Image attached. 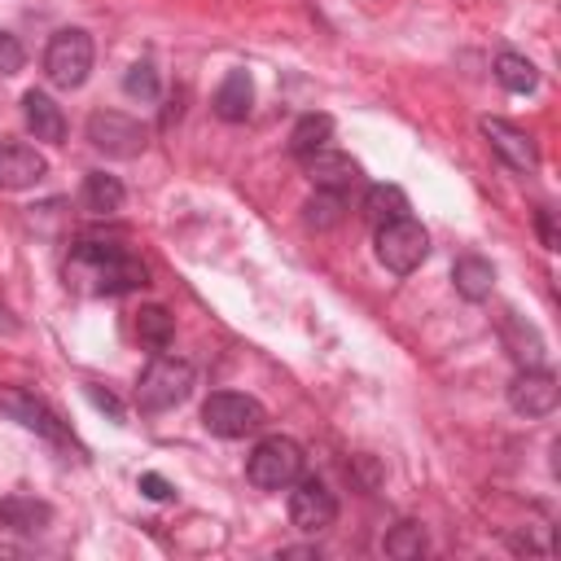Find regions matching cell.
Here are the masks:
<instances>
[{
    "instance_id": "d4e9b609",
    "label": "cell",
    "mask_w": 561,
    "mask_h": 561,
    "mask_svg": "<svg viewBox=\"0 0 561 561\" xmlns=\"http://www.w3.org/2000/svg\"><path fill=\"white\" fill-rule=\"evenodd\" d=\"M381 548H386V557L412 561V557H421V552H425V530H421L416 522H399V526L381 539Z\"/></svg>"
},
{
    "instance_id": "5b68a950",
    "label": "cell",
    "mask_w": 561,
    "mask_h": 561,
    "mask_svg": "<svg viewBox=\"0 0 561 561\" xmlns=\"http://www.w3.org/2000/svg\"><path fill=\"white\" fill-rule=\"evenodd\" d=\"M92 57H96L92 53V35L79 31V26H66L44 48V75H48L53 88H66V92L70 88H83V79L92 70Z\"/></svg>"
},
{
    "instance_id": "4dcf8cb0",
    "label": "cell",
    "mask_w": 561,
    "mask_h": 561,
    "mask_svg": "<svg viewBox=\"0 0 561 561\" xmlns=\"http://www.w3.org/2000/svg\"><path fill=\"white\" fill-rule=\"evenodd\" d=\"M280 557H320L316 548H280Z\"/></svg>"
},
{
    "instance_id": "277c9868",
    "label": "cell",
    "mask_w": 561,
    "mask_h": 561,
    "mask_svg": "<svg viewBox=\"0 0 561 561\" xmlns=\"http://www.w3.org/2000/svg\"><path fill=\"white\" fill-rule=\"evenodd\" d=\"M202 425L215 434V438H250L267 425V412L259 399L241 394V390H215L206 403H202Z\"/></svg>"
},
{
    "instance_id": "f546056e",
    "label": "cell",
    "mask_w": 561,
    "mask_h": 561,
    "mask_svg": "<svg viewBox=\"0 0 561 561\" xmlns=\"http://www.w3.org/2000/svg\"><path fill=\"white\" fill-rule=\"evenodd\" d=\"M535 228H539L543 250H557V245H561V241H557V224H552V210H548V206H539V210H535Z\"/></svg>"
},
{
    "instance_id": "ac0fdd59",
    "label": "cell",
    "mask_w": 561,
    "mask_h": 561,
    "mask_svg": "<svg viewBox=\"0 0 561 561\" xmlns=\"http://www.w3.org/2000/svg\"><path fill=\"white\" fill-rule=\"evenodd\" d=\"M451 285H456L460 298L482 302V298L491 294V285H495V267H491L482 254H465V259H456V267H451Z\"/></svg>"
},
{
    "instance_id": "30bf717a",
    "label": "cell",
    "mask_w": 561,
    "mask_h": 561,
    "mask_svg": "<svg viewBox=\"0 0 561 561\" xmlns=\"http://www.w3.org/2000/svg\"><path fill=\"white\" fill-rule=\"evenodd\" d=\"M557 399H561V386H557V377L543 368V364H535V368H522L513 381H508V408L517 412V416H548L552 408H557Z\"/></svg>"
},
{
    "instance_id": "83f0119b",
    "label": "cell",
    "mask_w": 561,
    "mask_h": 561,
    "mask_svg": "<svg viewBox=\"0 0 561 561\" xmlns=\"http://www.w3.org/2000/svg\"><path fill=\"white\" fill-rule=\"evenodd\" d=\"M140 495H145V500L167 504V500H175V486H171L162 473H140Z\"/></svg>"
},
{
    "instance_id": "ffe728a7",
    "label": "cell",
    "mask_w": 561,
    "mask_h": 561,
    "mask_svg": "<svg viewBox=\"0 0 561 561\" xmlns=\"http://www.w3.org/2000/svg\"><path fill=\"white\" fill-rule=\"evenodd\" d=\"M136 337H140V346H149V351H167L171 337H175V316H171L167 307H158V302L140 307V311H136Z\"/></svg>"
},
{
    "instance_id": "f1b7e54d",
    "label": "cell",
    "mask_w": 561,
    "mask_h": 561,
    "mask_svg": "<svg viewBox=\"0 0 561 561\" xmlns=\"http://www.w3.org/2000/svg\"><path fill=\"white\" fill-rule=\"evenodd\" d=\"M83 394L92 399V408L110 412V421H118V425H123V403H118V399H114L110 390H101V386H92V381H88V386H83Z\"/></svg>"
},
{
    "instance_id": "52a82bcc",
    "label": "cell",
    "mask_w": 561,
    "mask_h": 561,
    "mask_svg": "<svg viewBox=\"0 0 561 561\" xmlns=\"http://www.w3.org/2000/svg\"><path fill=\"white\" fill-rule=\"evenodd\" d=\"M88 140H92V149H101L105 158H140L145 145H149V131H145V123H136L131 114L96 110V114L88 118Z\"/></svg>"
},
{
    "instance_id": "6da1fadb",
    "label": "cell",
    "mask_w": 561,
    "mask_h": 561,
    "mask_svg": "<svg viewBox=\"0 0 561 561\" xmlns=\"http://www.w3.org/2000/svg\"><path fill=\"white\" fill-rule=\"evenodd\" d=\"M66 285L83 289V294H131L149 285V267L140 254H131L123 241H79L66 259Z\"/></svg>"
},
{
    "instance_id": "7c38bea8",
    "label": "cell",
    "mask_w": 561,
    "mask_h": 561,
    "mask_svg": "<svg viewBox=\"0 0 561 561\" xmlns=\"http://www.w3.org/2000/svg\"><path fill=\"white\" fill-rule=\"evenodd\" d=\"M44 175H48V162H44L39 149H31V145H22V140H4V145H0V188H4V193L35 188Z\"/></svg>"
},
{
    "instance_id": "7a4b0ae2",
    "label": "cell",
    "mask_w": 561,
    "mask_h": 561,
    "mask_svg": "<svg viewBox=\"0 0 561 561\" xmlns=\"http://www.w3.org/2000/svg\"><path fill=\"white\" fill-rule=\"evenodd\" d=\"M193 381H197V373H193V364L188 359H180V355H153L149 364H145V373L136 377V408L140 412H171V408H180L188 394H193Z\"/></svg>"
},
{
    "instance_id": "ba28073f",
    "label": "cell",
    "mask_w": 561,
    "mask_h": 561,
    "mask_svg": "<svg viewBox=\"0 0 561 561\" xmlns=\"http://www.w3.org/2000/svg\"><path fill=\"white\" fill-rule=\"evenodd\" d=\"M0 412H4V416H13L22 430H31V434L48 438V443H70V434H66L61 416H57V412L35 394V390L4 386V390H0Z\"/></svg>"
},
{
    "instance_id": "9c48e42d",
    "label": "cell",
    "mask_w": 561,
    "mask_h": 561,
    "mask_svg": "<svg viewBox=\"0 0 561 561\" xmlns=\"http://www.w3.org/2000/svg\"><path fill=\"white\" fill-rule=\"evenodd\" d=\"M333 517H337V495L320 478H298L289 491V522L302 535H320L333 526Z\"/></svg>"
},
{
    "instance_id": "7402d4cb",
    "label": "cell",
    "mask_w": 561,
    "mask_h": 561,
    "mask_svg": "<svg viewBox=\"0 0 561 561\" xmlns=\"http://www.w3.org/2000/svg\"><path fill=\"white\" fill-rule=\"evenodd\" d=\"M495 79H500L508 92H517V96H526V92L539 88V70H535V61L522 57V53H500V57H495Z\"/></svg>"
},
{
    "instance_id": "4fadbf2b",
    "label": "cell",
    "mask_w": 561,
    "mask_h": 561,
    "mask_svg": "<svg viewBox=\"0 0 561 561\" xmlns=\"http://www.w3.org/2000/svg\"><path fill=\"white\" fill-rule=\"evenodd\" d=\"M307 162V175H311V184L316 188H333V193H346L355 180H359V162L355 158H346V153H337V149H316L311 158H302Z\"/></svg>"
},
{
    "instance_id": "603a6c76",
    "label": "cell",
    "mask_w": 561,
    "mask_h": 561,
    "mask_svg": "<svg viewBox=\"0 0 561 561\" xmlns=\"http://www.w3.org/2000/svg\"><path fill=\"white\" fill-rule=\"evenodd\" d=\"M307 215V228H316V232H324V228H337L342 224V215H346V193H333V188H316L311 193V202L302 206Z\"/></svg>"
},
{
    "instance_id": "8992f818",
    "label": "cell",
    "mask_w": 561,
    "mask_h": 561,
    "mask_svg": "<svg viewBox=\"0 0 561 561\" xmlns=\"http://www.w3.org/2000/svg\"><path fill=\"white\" fill-rule=\"evenodd\" d=\"M425 254H430V232L412 215L390 219V224L377 228V259H381L386 272L408 276V272H416L425 263Z\"/></svg>"
},
{
    "instance_id": "484cf974",
    "label": "cell",
    "mask_w": 561,
    "mask_h": 561,
    "mask_svg": "<svg viewBox=\"0 0 561 561\" xmlns=\"http://www.w3.org/2000/svg\"><path fill=\"white\" fill-rule=\"evenodd\" d=\"M123 92L131 96V101H158V92H162V83H158V70H153V61H131L127 66V75H123Z\"/></svg>"
},
{
    "instance_id": "3957f363",
    "label": "cell",
    "mask_w": 561,
    "mask_h": 561,
    "mask_svg": "<svg viewBox=\"0 0 561 561\" xmlns=\"http://www.w3.org/2000/svg\"><path fill=\"white\" fill-rule=\"evenodd\" d=\"M302 465H307V456L289 434H267L254 443V451L245 460V478L259 491H285L302 478Z\"/></svg>"
},
{
    "instance_id": "44dd1931",
    "label": "cell",
    "mask_w": 561,
    "mask_h": 561,
    "mask_svg": "<svg viewBox=\"0 0 561 561\" xmlns=\"http://www.w3.org/2000/svg\"><path fill=\"white\" fill-rule=\"evenodd\" d=\"M329 136H333V118L329 114H302L294 123V131H289V153L294 158H311L316 149L329 145Z\"/></svg>"
},
{
    "instance_id": "cb8c5ba5",
    "label": "cell",
    "mask_w": 561,
    "mask_h": 561,
    "mask_svg": "<svg viewBox=\"0 0 561 561\" xmlns=\"http://www.w3.org/2000/svg\"><path fill=\"white\" fill-rule=\"evenodd\" d=\"M504 337H508V346H513V359L522 364V368H535V364H543V337L526 324H517V320H504Z\"/></svg>"
},
{
    "instance_id": "5bb4252c",
    "label": "cell",
    "mask_w": 561,
    "mask_h": 561,
    "mask_svg": "<svg viewBox=\"0 0 561 561\" xmlns=\"http://www.w3.org/2000/svg\"><path fill=\"white\" fill-rule=\"evenodd\" d=\"M22 114H26V127H31L35 140H48V145H61L66 140V114H61V105L48 92L31 88L22 96Z\"/></svg>"
},
{
    "instance_id": "4316f807",
    "label": "cell",
    "mask_w": 561,
    "mask_h": 561,
    "mask_svg": "<svg viewBox=\"0 0 561 561\" xmlns=\"http://www.w3.org/2000/svg\"><path fill=\"white\" fill-rule=\"evenodd\" d=\"M22 61H26V53H22V44H18V35L0 26V79H9V75H18V70H22Z\"/></svg>"
},
{
    "instance_id": "d6986e66",
    "label": "cell",
    "mask_w": 561,
    "mask_h": 561,
    "mask_svg": "<svg viewBox=\"0 0 561 561\" xmlns=\"http://www.w3.org/2000/svg\"><path fill=\"white\" fill-rule=\"evenodd\" d=\"M412 206H408V193L399 188V184H373L368 188V197H364V219L373 224V228H381V224H390V219H403Z\"/></svg>"
},
{
    "instance_id": "8fae6325",
    "label": "cell",
    "mask_w": 561,
    "mask_h": 561,
    "mask_svg": "<svg viewBox=\"0 0 561 561\" xmlns=\"http://www.w3.org/2000/svg\"><path fill=\"white\" fill-rule=\"evenodd\" d=\"M482 136H486V145L495 149V158L504 162V167H513V171H535L539 167V145L530 140V131H522V127H513L508 118H482Z\"/></svg>"
},
{
    "instance_id": "e0dca14e",
    "label": "cell",
    "mask_w": 561,
    "mask_h": 561,
    "mask_svg": "<svg viewBox=\"0 0 561 561\" xmlns=\"http://www.w3.org/2000/svg\"><path fill=\"white\" fill-rule=\"evenodd\" d=\"M123 202H127V188H123L118 175H105V171H88L83 175L79 206L88 215H114V210H123Z\"/></svg>"
},
{
    "instance_id": "2e32d148",
    "label": "cell",
    "mask_w": 561,
    "mask_h": 561,
    "mask_svg": "<svg viewBox=\"0 0 561 561\" xmlns=\"http://www.w3.org/2000/svg\"><path fill=\"white\" fill-rule=\"evenodd\" d=\"M53 522V508L35 495H4L0 500V526L18 530V535H39Z\"/></svg>"
},
{
    "instance_id": "9a60e30c",
    "label": "cell",
    "mask_w": 561,
    "mask_h": 561,
    "mask_svg": "<svg viewBox=\"0 0 561 561\" xmlns=\"http://www.w3.org/2000/svg\"><path fill=\"white\" fill-rule=\"evenodd\" d=\"M210 105H215V114H219L224 123H245V118H250V105H254V83H250V75H245V70H228V75L219 79Z\"/></svg>"
}]
</instances>
